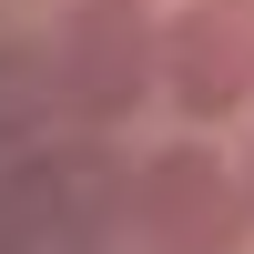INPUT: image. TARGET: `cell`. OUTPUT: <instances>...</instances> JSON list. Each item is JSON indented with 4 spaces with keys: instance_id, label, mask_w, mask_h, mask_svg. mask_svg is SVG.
Wrapping results in <instances>:
<instances>
[{
    "instance_id": "4",
    "label": "cell",
    "mask_w": 254,
    "mask_h": 254,
    "mask_svg": "<svg viewBox=\"0 0 254 254\" xmlns=\"http://www.w3.org/2000/svg\"><path fill=\"white\" fill-rule=\"evenodd\" d=\"M163 102L183 122H234L254 102V31L234 0H183L163 20Z\"/></svg>"
},
{
    "instance_id": "3",
    "label": "cell",
    "mask_w": 254,
    "mask_h": 254,
    "mask_svg": "<svg viewBox=\"0 0 254 254\" xmlns=\"http://www.w3.org/2000/svg\"><path fill=\"white\" fill-rule=\"evenodd\" d=\"M20 193H31V214H41L51 244H102L112 224H132L142 163H122L112 132H81V142H51V153L20 163Z\"/></svg>"
},
{
    "instance_id": "5",
    "label": "cell",
    "mask_w": 254,
    "mask_h": 254,
    "mask_svg": "<svg viewBox=\"0 0 254 254\" xmlns=\"http://www.w3.org/2000/svg\"><path fill=\"white\" fill-rule=\"evenodd\" d=\"M234 10H244V31H254V0H234Z\"/></svg>"
},
{
    "instance_id": "2",
    "label": "cell",
    "mask_w": 254,
    "mask_h": 254,
    "mask_svg": "<svg viewBox=\"0 0 254 254\" xmlns=\"http://www.w3.org/2000/svg\"><path fill=\"white\" fill-rule=\"evenodd\" d=\"M132 234L153 254H244L254 244V193L224 153L203 142H173V153L142 163V203H132Z\"/></svg>"
},
{
    "instance_id": "6",
    "label": "cell",
    "mask_w": 254,
    "mask_h": 254,
    "mask_svg": "<svg viewBox=\"0 0 254 254\" xmlns=\"http://www.w3.org/2000/svg\"><path fill=\"white\" fill-rule=\"evenodd\" d=\"M244 193H254V153H244Z\"/></svg>"
},
{
    "instance_id": "1",
    "label": "cell",
    "mask_w": 254,
    "mask_h": 254,
    "mask_svg": "<svg viewBox=\"0 0 254 254\" xmlns=\"http://www.w3.org/2000/svg\"><path fill=\"white\" fill-rule=\"evenodd\" d=\"M51 92L71 132H112L163 92V10L153 0H71V31L51 51Z\"/></svg>"
}]
</instances>
